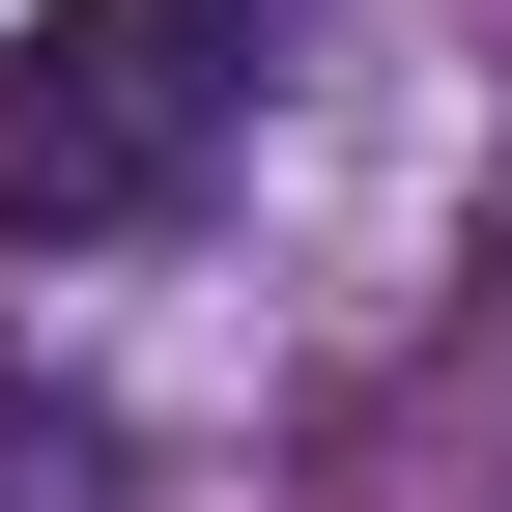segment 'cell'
<instances>
[{
    "label": "cell",
    "instance_id": "cell-2",
    "mask_svg": "<svg viewBox=\"0 0 512 512\" xmlns=\"http://www.w3.org/2000/svg\"><path fill=\"white\" fill-rule=\"evenodd\" d=\"M0 512H86V456H0Z\"/></svg>",
    "mask_w": 512,
    "mask_h": 512
},
{
    "label": "cell",
    "instance_id": "cell-1",
    "mask_svg": "<svg viewBox=\"0 0 512 512\" xmlns=\"http://www.w3.org/2000/svg\"><path fill=\"white\" fill-rule=\"evenodd\" d=\"M256 114V0H29L0 57V256H114L228 171Z\"/></svg>",
    "mask_w": 512,
    "mask_h": 512
}]
</instances>
